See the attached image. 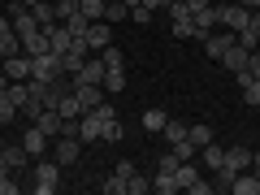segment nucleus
<instances>
[{
  "label": "nucleus",
  "instance_id": "obj_1",
  "mask_svg": "<svg viewBox=\"0 0 260 195\" xmlns=\"http://www.w3.org/2000/svg\"><path fill=\"white\" fill-rule=\"evenodd\" d=\"M56 186H61V165H56V160H35L30 191H35V195H52Z\"/></svg>",
  "mask_w": 260,
  "mask_h": 195
},
{
  "label": "nucleus",
  "instance_id": "obj_2",
  "mask_svg": "<svg viewBox=\"0 0 260 195\" xmlns=\"http://www.w3.org/2000/svg\"><path fill=\"white\" fill-rule=\"evenodd\" d=\"M213 5H217V26L221 30H234V35H239V30L247 26V18H251L247 5H225V0H213Z\"/></svg>",
  "mask_w": 260,
  "mask_h": 195
},
{
  "label": "nucleus",
  "instance_id": "obj_3",
  "mask_svg": "<svg viewBox=\"0 0 260 195\" xmlns=\"http://www.w3.org/2000/svg\"><path fill=\"white\" fill-rule=\"evenodd\" d=\"M83 156V139H74V135H56V148H52V160L56 165H74V160Z\"/></svg>",
  "mask_w": 260,
  "mask_h": 195
},
{
  "label": "nucleus",
  "instance_id": "obj_4",
  "mask_svg": "<svg viewBox=\"0 0 260 195\" xmlns=\"http://www.w3.org/2000/svg\"><path fill=\"white\" fill-rule=\"evenodd\" d=\"M104 121H109V117H100V113H83V117H78V139H83V143H100L104 139Z\"/></svg>",
  "mask_w": 260,
  "mask_h": 195
},
{
  "label": "nucleus",
  "instance_id": "obj_5",
  "mask_svg": "<svg viewBox=\"0 0 260 195\" xmlns=\"http://www.w3.org/2000/svg\"><path fill=\"white\" fill-rule=\"evenodd\" d=\"M30 74H35V56H26V52L5 56V78H13V83H26Z\"/></svg>",
  "mask_w": 260,
  "mask_h": 195
},
{
  "label": "nucleus",
  "instance_id": "obj_6",
  "mask_svg": "<svg viewBox=\"0 0 260 195\" xmlns=\"http://www.w3.org/2000/svg\"><path fill=\"white\" fill-rule=\"evenodd\" d=\"M74 100H78V109H83V113H91V109H100V104H104V87L100 83H74Z\"/></svg>",
  "mask_w": 260,
  "mask_h": 195
},
{
  "label": "nucleus",
  "instance_id": "obj_7",
  "mask_svg": "<svg viewBox=\"0 0 260 195\" xmlns=\"http://www.w3.org/2000/svg\"><path fill=\"white\" fill-rule=\"evenodd\" d=\"M61 74H65V65H61V56H56V52L35 56V74H30V78H39V83H52V78H61Z\"/></svg>",
  "mask_w": 260,
  "mask_h": 195
},
{
  "label": "nucleus",
  "instance_id": "obj_8",
  "mask_svg": "<svg viewBox=\"0 0 260 195\" xmlns=\"http://www.w3.org/2000/svg\"><path fill=\"white\" fill-rule=\"evenodd\" d=\"M83 44L91 48V52H100V48H109L113 44V22H91V26H87V35H83Z\"/></svg>",
  "mask_w": 260,
  "mask_h": 195
},
{
  "label": "nucleus",
  "instance_id": "obj_9",
  "mask_svg": "<svg viewBox=\"0 0 260 195\" xmlns=\"http://www.w3.org/2000/svg\"><path fill=\"white\" fill-rule=\"evenodd\" d=\"M104 74H109V65H104V56L100 52H91L83 61V70L74 74V83H104Z\"/></svg>",
  "mask_w": 260,
  "mask_h": 195
},
{
  "label": "nucleus",
  "instance_id": "obj_10",
  "mask_svg": "<svg viewBox=\"0 0 260 195\" xmlns=\"http://www.w3.org/2000/svg\"><path fill=\"white\" fill-rule=\"evenodd\" d=\"M230 44H234V30H208V35H204V52L213 56V61H221Z\"/></svg>",
  "mask_w": 260,
  "mask_h": 195
},
{
  "label": "nucleus",
  "instance_id": "obj_11",
  "mask_svg": "<svg viewBox=\"0 0 260 195\" xmlns=\"http://www.w3.org/2000/svg\"><path fill=\"white\" fill-rule=\"evenodd\" d=\"M87 56H91V48L83 44V39H74V44L65 48V56H61V65H65V74H78V70H83V61Z\"/></svg>",
  "mask_w": 260,
  "mask_h": 195
},
{
  "label": "nucleus",
  "instance_id": "obj_12",
  "mask_svg": "<svg viewBox=\"0 0 260 195\" xmlns=\"http://www.w3.org/2000/svg\"><path fill=\"white\" fill-rule=\"evenodd\" d=\"M18 52H22L18 30H13V22H9V18H0V61H5V56H18Z\"/></svg>",
  "mask_w": 260,
  "mask_h": 195
},
{
  "label": "nucleus",
  "instance_id": "obj_13",
  "mask_svg": "<svg viewBox=\"0 0 260 195\" xmlns=\"http://www.w3.org/2000/svg\"><path fill=\"white\" fill-rule=\"evenodd\" d=\"M230 195H260V174L256 169H239L230 182Z\"/></svg>",
  "mask_w": 260,
  "mask_h": 195
},
{
  "label": "nucleus",
  "instance_id": "obj_14",
  "mask_svg": "<svg viewBox=\"0 0 260 195\" xmlns=\"http://www.w3.org/2000/svg\"><path fill=\"white\" fill-rule=\"evenodd\" d=\"M22 148L30 152V160H39V156H44V148H48V135L35 126V121H30V126H26V135H22Z\"/></svg>",
  "mask_w": 260,
  "mask_h": 195
},
{
  "label": "nucleus",
  "instance_id": "obj_15",
  "mask_svg": "<svg viewBox=\"0 0 260 195\" xmlns=\"http://www.w3.org/2000/svg\"><path fill=\"white\" fill-rule=\"evenodd\" d=\"M247 56H251V52H247V48L239 44V39H234V44L225 48V56H221V65H225V70H230V74H239V70H247Z\"/></svg>",
  "mask_w": 260,
  "mask_h": 195
},
{
  "label": "nucleus",
  "instance_id": "obj_16",
  "mask_svg": "<svg viewBox=\"0 0 260 195\" xmlns=\"http://www.w3.org/2000/svg\"><path fill=\"white\" fill-rule=\"evenodd\" d=\"M61 121H65V117H61L56 109H39V113H35V126L44 130L48 139H56V135H61Z\"/></svg>",
  "mask_w": 260,
  "mask_h": 195
},
{
  "label": "nucleus",
  "instance_id": "obj_17",
  "mask_svg": "<svg viewBox=\"0 0 260 195\" xmlns=\"http://www.w3.org/2000/svg\"><path fill=\"white\" fill-rule=\"evenodd\" d=\"M22 52H26V56H44V52H52V39H48V30H35L30 39H22Z\"/></svg>",
  "mask_w": 260,
  "mask_h": 195
},
{
  "label": "nucleus",
  "instance_id": "obj_18",
  "mask_svg": "<svg viewBox=\"0 0 260 195\" xmlns=\"http://www.w3.org/2000/svg\"><path fill=\"white\" fill-rule=\"evenodd\" d=\"M191 22H195V30H200V39H204L208 30H217V5H208V9H195Z\"/></svg>",
  "mask_w": 260,
  "mask_h": 195
},
{
  "label": "nucleus",
  "instance_id": "obj_19",
  "mask_svg": "<svg viewBox=\"0 0 260 195\" xmlns=\"http://www.w3.org/2000/svg\"><path fill=\"white\" fill-rule=\"evenodd\" d=\"M5 160H9V174H18V169H26V160H30V152L22 148H13V143H5Z\"/></svg>",
  "mask_w": 260,
  "mask_h": 195
},
{
  "label": "nucleus",
  "instance_id": "obj_20",
  "mask_svg": "<svg viewBox=\"0 0 260 195\" xmlns=\"http://www.w3.org/2000/svg\"><path fill=\"white\" fill-rule=\"evenodd\" d=\"M225 165L239 174V169H251V148H225Z\"/></svg>",
  "mask_w": 260,
  "mask_h": 195
},
{
  "label": "nucleus",
  "instance_id": "obj_21",
  "mask_svg": "<svg viewBox=\"0 0 260 195\" xmlns=\"http://www.w3.org/2000/svg\"><path fill=\"white\" fill-rule=\"evenodd\" d=\"M30 13H35L39 26H52V22H61V18H56V5H52V0H39V5H30Z\"/></svg>",
  "mask_w": 260,
  "mask_h": 195
},
{
  "label": "nucleus",
  "instance_id": "obj_22",
  "mask_svg": "<svg viewBox=\"0 0 260 195\" xmlns=\"http://www.w3.org/2000/svg\"><path fill=\"white\" fill-rule=\"evenodd\" d=\"M174 178H178V186H182V191H191V186L200 182V169H195L191 160H182V165L174 169Z\"/></svg>",
  "mask_w": 260,
  "mask_h": 195
},
{
  "label": "nucleus",
  "instance_id": "obj_23",
  "mask_svg": "<svg viewBox=\"0 0 260 195\" xmlns=\"http://www.w3.org/2000/svg\"><path fill=\"white\" fill-rule=\"evenodd\" d=\"M186 139H191L195 148H204V143H213V126H208V121H195V126H186Z\"/></svg>",
  "mask_w": 260,
  "mask_h": 195
},
{
  "label": "nucleus",
  "instance_id": "obj_24",
  "mask_svg": "<svg viewBox=\"0 0 260 195\" xmlns=\"http://www.w3.org/2000/svg\"><path fill=\"white\" fill-rule=\"evenodd\" d=\"M100 87H104V95H117V91H126V70H109Z\"/></svg>",
  "mask_w": 260,
  "mask_h": 195
},
{
  "label": "nucleus",
  "instance_id": "obj_25",
  "mask_svg": "<svg viewBox=\"0 0 260 195\" xmlns=\"http://www.w3.org/2000/svg\"><path fill=\"white\" fill-rule=\"evenodd\" d=\"M165 109H148L143 113V130H148V135H160V130H165Z\"/></svg>",
  "mask_w": 260,
  "mask_h": 195
},
{
  "label": "nucleus",
  "instance_id": "obj_26",
  "mask_svg": "<svg viewBox=\"0 0 260 195\" xmlns=\"http://www.w3.org/2000/svg\"><path fill=\"white\" fill-rule=\"evenodd\" d=\"M152 191H156V195H174V191H182V186H178L174 174H160V169H156V178H152Z\"/></svg>",
  "mask_w": 260,
  "mask_h": 195
},
{
  "label": "nucleus",
  "instance_id": "obj_27",
  "mask_svg": "<svg viewBox=\"0 0 260 195\" xmlns=\"http://www.w3.org/2000/svg\"><path fill=\"white\" fill-rule=\"evenodd\" d=\"M104 5H109V0H78V13H83L87 22H100L104 18Z\"/></svg>",
  "mask_w": 260,
  "mask_h": 195
},
{
  "label": "nucleus",
  "instance_id": "obj_28",
  "mask_svg": "<svg viewBox=\"0 0 260 195\" xmlns=\"http://www.w3.org/2000/svg\"><path fill=\"white\" fill-rule=\"evenodd\" d=\"M126 18H130L126 0H109V5H104V22H126Z\"/></svg>",
  "mask_w": 260,
  "mask_h": 195
},
{
  "label": "nucleus",
  "instance_id": "obj_29",
  "mask_svg": "<svg viewBox=\"0 0 260 195\" xmlns=\"http://www.w3.org/2000/svg\"><path fill=\"white\" fill-rule=\"evenodd\" d=\"M160 135H165V139H169V148H174V143H182V139H186V121L169 117V121H165V130H160Z\"/></svg>",
  "mask_w": 260,
  "mask_h": 195
},
{
  "label": "nucleus",
  "instance_id": "obj_30",
  "mask_svg": "<svg viewBox=\"0 0 260 195\" xmlns=\"http://www.w3.org/2000/svg\"><path fill=\"white\" fill-rule=\"evenodd\" d=\"M100 56H104V65H109V70H126V52H121L117 44H109V48H100Z\"/></svg>",
  "mask_w": 260,
  "mask_h": 195
},
{
  "label": "nucleus",
  "instance_id": "obj_31",
  "mask_svg": "<svg viewBox=\"0 0 260 195\" xmlns=\"http://www.w3.org/2000/svg\"><path fill=\"white\" fill-rule=\"evenodd\" d=\"M152 191V178H143L139 169H135V174L126 178V195H148Z\"/></svg>",
  "mask_w": 260,
  "mask_h": 195
},
{
  "label": "nucleus",
  "instance_id": "obj_32",
  "mask_svg": "<svg viewBox=\"0 0 260 195\" xmlns=\"http://www.w3.org/2000/svg\"><path fill=\"white\" fill-rule=\"evenodd\" d=\"M200 156H204L208 169H221V165H225V148H213V143H204V148H200Z\"/></svg>",
  "mask_w": 260,
  "mask_h": 195
},
{
  "label": "nucleus",
  "instance_id": "obj_33",
  "mask_svg": "<svg viewBox=\"0 0 260 195\" xmlns=\"http://www.w3.org/2000/svg\"><path fill=\"white\" fill-rule=\"evenodd\" d=\"M87 26H91V22H87V18H83V13H78V9L70 13V18H65V30H70V35H74V39H83V35H87Z\"/></svg>",
  "mask_w": 260,
  "mask_h": 195
},
{
  "label": "nucleus",
  "instance_id": "obj_34",
  "mask_svg": "<svg viewBox=\"0 0 260 195\" xmlns=\"http://www.w3.org/2000/svg\"><path fill=\"white\" fill-rule=\"evenodd\" d=\"M18 113H22V109H18V104L9 100V91H5V95H0V126H9V121H18Z\"/></svg>",
  "mask_w": 260,
  "mask_h": 195
},
{
  "label": "nucleus",
  "instance_id": "obj_35",
  "mask_svg": "<svg viewBox=\"0 0 260 195\" xmlns=\"http://www.w3.org/2000/svg\"><path fill=\"white\" fill-rule=\"evenodd\" d=\"M174 35H178V39H200V30H195L191 18H178V22H174ZM200 44H204V39H200Z\"/></svg>",
  "mask_w": 260,
  "mask_h": 195
},
{
  "label": "nucleus",
  "instance_id": "obj_36",
  "mask_svg": "<svg viewBox=\"0 0 260 195\" xmlns=\"http://www.w3.org/2000/svg\"><path fill=\"white\" fill-rule=\"evenodd\" d=\"M100 191H104V195H126V178H121V174L104 178V182H100Z\"/></svg>",
  "mask_w": 260,
  "mask_h": 195
},
{
  "label": "nucleus",
  "instance_id": "obj_37",
  "mask_svg": "<svg viewBox=\"0 0 260 195\" xmlns=\"http://www.w3.org/2000/svg\"><path fill=\"white\" fill-rule=\"evenodd\" d=\"M239 91H243V104H260V78H251V83H243Z\"/></svg>",
  "mask_w": 260,
  "mask_h": 195
},
{
  "label": "nucleus",
  "instance_id": "obj_38",
  "mask_svg": "<svg viewBox=\"0 0 260 195\" xmlns=\"http://www.w3.org/2000/svg\"><path fill=\"white\" fill-rule=\"evenodd\" d=\"M56 113H61V117H83V109H78L74 91H70V95H65V100H61V109H56Z\"/></svg>",
  "mask_w": 260,
  "mask_h": 195
},
{
  "label": "nucleus",
  "instance_id": "obj_39",
  "mask_svg": "<svg viewBox=\"0 0 260 195\" xmlns=\"http://www.w3.org/2000/svg\"><path fill=\"white\" fill-rule=\"evenodd\" d=\"M130 22H135V26H148V22H152V9H148V5H135V9H130Z\"/></svg>",
  "mask_w": 260,
  "mask_h": 195
},
{
  "label": "nucleus",
  "instance_id": "obj_40",
  "mask_svg": "<svg viewBox=\"0 0 260 195\" xmlns=\"http://www.w3.org/2000/svg\"><path fill=\"white\" fill-rule=\"evenodd\" d=\"M117 139H121V121L109 117V121H104V143H117Z\"/></svg>",
  "mask_w": 260,
  "mask_h": 195
},
{
  "label": "nucleus",
  "instance_id": "obj_41",
  "mask_svg": "<svg viewBox=\"0 0 260 195\" xmlns=\"http://www.w3.org/2000/svg\"><path fill=\"white\" fill-rule=\"evenodd\" d=\"M165 9H169V18H191V9H186V0H169V5H165Z\"/></svg>",
  "mask_w": 260,
  "mask_h": 195
},
{
  "label": "nucleus",
  "instance_id": "obj_42",
  "mask_svg": "<svg viewBox=\"0 0 260 195\" xmlns=\"http://www.w3.org/2000/svg\"><path fill=\"white\" fill-rule=\"evenodd\" d=\"M178 165H182V160H178V152H174V148H169V152H165V156H160V174H174V169H178Z\"/></svg>",
  "mask_w": 260,
  "mask_h": 195
},
{
  "label": "nucleus",
  "instance_id": "obj_43",
  "mask_svg": "<svg viewBox=\"0 0 260 195\" xmlns=\"http://www.w3.org/2000/svg\"><path fill=\"white\" fill-rule=\"evenodd\" d=\"M174 152H178V160H191V156H195L200 148H195L191 139H182V143H174Z\"/></svg>",
  "mask_w": 260,
  "mask_h": 195
},
{
  "label": "nucleus",
  "instance_id": "obj_44",
  "mask_svg": "<svg viewBox=\"0 0 260 195\" xmlns=\"http://www.w3.org/2000/svg\"><path fill=\"white\" fill-rule=\"evenodd\" d=\"M22 182H13V178H0V195H18Z\"/></svg>",
  "mask_w": 260,
  "mask_h": 195
},
{
  "label": "nucleus",
  "instance_id": "obj_45",
  "mask_svg": "<svg viewBox=\"0 0 260 195\" xmlns=\"http://www.w3.org/2000/svg\"><path fill=\"white\" fill-rule=\"evenodd\" d=\"M208 5H213V0H186V9H191V13L195 9H208Z\"/></svg>",
  "mask_w": 260,
  "mask_h": 195
},
{
  "label": "nucleus",
  "instance_id": "obj_46",
  "mask_svg": "<svg viewBox=\"0 0 260 195\" xmlns=\"http://www.w3.org/2000/svg\"><path fill=\"white\" fill-rule=\"evenodd\" d=\"M0 178H9V160H5V152H0Z\"/></svg>",
  "mask_w": 260,
  "mask_h": 195
},
{
  "label": "nucleus",
  "instance_id": "obj_47",
  "mask_svg": "<svg viewBox=\"0 0 260 195\" xmlns=\"http://www.w3.org/2000/svg\"><path fill=\"white\" fill-rule=\"evenodd\" d=\"M251 169H256V174H260V148L251 152Z\"/></svg>",
  "mask_w": 260,
  "mask_h": 195
},
{
  "label": "nucleus",
  "instance_id": "obj_48",
  "mask_svg": "<svg viewBox=\"0 0 260 195\" xmlns=\"http://www.w3.org/2000/svg\"><path fill=\"white\" fill-rule=\"evenodd\" d=\"M143 5H148V9H165V0H143Z\"/></svg>",
  "mask_w": 260,
  "mask_h": 195
},
{
  "label": "nucleus",
  "instance_id": "obj_49",
  "mask_svg": "<svg viewBox=\"0 0 260 195\" xmlns=\"http://www.w3.org/2000/svg\"><path fill=\"white\" fill-rule=\"evenodd\" d=\"M239 5H247V9H260V0H239Z\"/></svg>",
  "mask_w": 260,
  "mask_h": 195
},
{
  "label": "nucleus",
  "instance_id": "obj_50",
  "mask_svg": "<svg viewBox=\"0 0 260 195\" xmlns=\"http://www.w3.org/2000/svg\"><path fill=\"white\" fill-rule=\"evenodd\" d=\"M5 87H9V78H0V95H5Z\"/></svg>",
  "mask_w": 260,
  "mask_h": 195
},
{
  "label": "nucleus",
  "instance_id": "obj_51",
  "mask_svg": "<svg viewBox=\"0 0 260 195\" xmlns=\"http://www.w3.org/2000/svg\"><path fill=\"white\" fill-rule=\"evenodd\" d=\"M126 5H130V9H135V5H143V0H126Z\"/></svg>",
  "mask_w": 260,
  "mask_h": 195
},
{
  "label": "nucleus",
  "instance_id": "obj_52",
  "mask_svg": "<svg viewBox=\"0 0 260 195\" xmlns=\"http://www.w3.org/2000/svg\"><path fill=\"white\" fill-rule=\"evenodd\" d=\"M0 152H5V139H0Z\"/></svg>",
  "mask_w": 260,
  "mask_h": 195
},
{
  "label": "nucleus",
  "instance_id": "obj_53",
  "mask_svg": "<svg viewBox=\"0 0 260 195\" xmlns=\"http://www.w3.org/2000/svg\"><path fill=\"white\" fill-rule=\"evenodd\" d=\"M26 5H39V0H26Z\"/></svg>",
  "mask_w": 260,
  "mask_h": 195
},
{
  "label": "nucleus",
  "instance_id": "obj_54",
  "mask_svg": "<svg viewBox=\"0 0 260 195\" xmlns=\"http://www.w3.org/2000/svg\"><path fill=\"white\" fill-rule=\"evenodd\" d=\"M70 5H78V0H70Z\"/></svg>",
  "mask_w": 260,
  "mask_h": 195
},
{
  "label": "nucleus",
  "instance_id": "obj_55",
  "mask_svg": "<svg viewBox=\"0 0 260 195\" xmlns=\"http://www.w3.org/2000/svg\"><path fill=\"white\" fill-rule=\"evenodd\" d=\"M165 5H169V0H165Z\"/></svg>",
  "mask_w": 260,
  "mask_h": 195
}]
</instances>
